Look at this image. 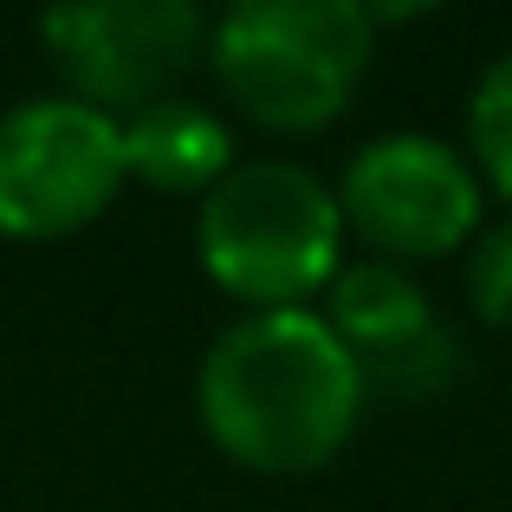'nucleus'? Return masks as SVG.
I'll list each match as a JSON object with an SVG mask.
<instances>
[{"label": "nucleus", "instance_id": "1", "mask_svg": "<svg viewBox=\"0 0 512 512\" xmlns=\"http://www.w3.org/2000/svg\"><path fill=\"white\" fill-rule=\"evenodd\" d=\"M363 389L338 331L312 312H240L195 370V422L240 474L299 480L331 467L363 422Z\"/></svg>", "mask_w": 512, "mask_h": 512}, {"label": "nucleus", "instance_id": "2", "mask_svg": "<svg viewBox=\"0 0 512 512\" xmlns=\"http://www.w3.org/2000/svg\"><path fill=\"white\" fill-rule=\"evenodd\" d=\"M338 188L292 156L234 163L195 201V260L240 312H312L344 273Z\"/></svg>", "mask_w": 512, "mask_h": 512}, {"label": "nucleus", "instance_id": "3", "mask_svg": "<svg viewBox=\"0 0 512 512\" xmlns=\"http://www.w3.org/2000/svg\"><path fill=\"white\" fill-rule=\"evenodd\" d=\"M376 20L357 0H234L214 13L208 65L221 98L273 137H318L357 104Z\"/></svg>", "mask_w": 512, "mask_h": 512}, {"label": "nucleus", "instance_id": "4", "mask_svg": "<svg viewBox=\"0 0 512 512\" xmlns=\"http://www.w3.org/2000/svg\"><path fill=\"white\" fill-rule=\"evenodd\" d=\"M331 188L344 208V234L389 266L448 260L487 227V188H480L467 150L428 137V130L370 137Z\"/></svg>", "mask_w": 512, "mask_h": 512}, {"label": "nucleus", "instance_id": "5", "mask_svg": "<svg viewBox=\"0 0 512 512\" xmlns=\"http://www.w3.org/2000/svg\"><path fill=\"white\" fill-rule=\"evenodd\" d=\"M124 124L91 104L20 98L0 111V234L65 240L124 195Z\"/></svg>", "mask_w": 512, "mask_h": 512}, {"label": "nucleus", "instance_id": "6", "mask_svg": "<svg viewBox=\"0 0 512 512\" xmlns=\"http://www.w3.org/2000/svg\"><path fill=\"white\" fill-rule=\"evenodd\" d=\"M214 20L195 0H78L39 20L46 59L59 65L65 98L104 117H137L175 98L201 59H208Z\"/></svg>", "mask_w": 512, "mask_h": 512}, {"label": "nucleus", "instance_id": "7", "mask_svg": "<svg viewBox=\"0 0 512 512\" xmlns=\"http://www.w3.org/2000/svg\"><path fill=\"white\" fill-rule=\"evenodd\" d=\"M318 318L338 331V344L350 350L370 396L415 402V396H435V389L454 383L461 344L435 318V299L415 286L409 266L344 260V273L318 299Z\"/></svg>", "mask_w": 512, "mask_h": 512}, {"label": "nucleus", "instance_id": "8", "mask_svg": "<svg viewBox=\"0 0 512 512\" xmlns=\"http://www.w3.org/2000/svg\"><path fill=\"white\" fill-rule=\"evenodd\" d=\"M234 163H240V150H234L227 117L208 111L201 98H188V91L124 117V175L156 188V195H195L201 201Z\"/></svg>", "mask_w": 512, "mask_h": 512}, {"label": "nucleus", "instance_id": "9", "mask_svg": "<svg viewBox=\"0 0 512 512\" xmlns=\"http://www.w3.org/2000/svg\"><path fill=\"white\" fill-rule=\"evenodd\" d=\"M467 163L487 195L512 201V46L467 91Z\"/></svg>", "mask_w": 512, "mask_h": 512}, {"label": "nucleus", "instance_id": "10", "mask_svg": "<svg viewBox=\"0 0 512 512\" xmlns=\"http://www.w3.org/2000/svg\"><path fill=\"white\" fill-rule=\"evenodd\" d=\"M467 305L480 325L512 331V214L487 221L467 240Z\"/></svg>", "mask_w": 512, "mask_h": 512}]
</instances>
